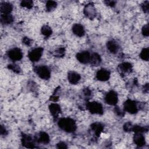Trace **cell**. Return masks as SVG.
Returning a JSON list of instances; mask_svg holds the SVG:
<instances>
[{"instance_id": "obj_7", "label": "cell", "mask_w": 149, "mask_h": 149, "mask_svg": "<svg viewBox=\"0 0 149 149\" xmlns=\"http://www.w3.org/2000/svg\"><path fill=\"white\" fill-rule=\"evenodd\" d=\"M21 141L22 145L27 148H33L35 147L34 140L33 137L29 134L23 133L22 135Z\"/></svg>"}, {"instance_id": "obj_35", "label": "cell", "mask_w": 149, "mask_h": 149, "mask_svg": "<svg viewBox=\"0 0 149 149\" xmlns=\"http://www.w3.org/2000/svg\"><path fill=\"white\" fill-rule=\"evenodd\" d=\"M56 147L58 148H67L68 146L66 143H65L63 142H59V143L57 144Z\"/></svg>"}, {"instance_id": "obj_31", "label": "cell", "mask_w": 149, "mask_h": 149, "mask_svg": "<svg viewBox=\"0 0 149 149\" xmlns=\"http://www.w3.org/2000/svg\"><path fill=\"white\" fill-rule=\"evenodd\" d=\"M141 8L144 12L148 13L149 10V2L148 1H144L141 4Z\"/></svg>"}, {"instance_id": "obj_4", "label": "cell", "mask_w": 149, "mask_h": 149, "mask_svg": "<svg viewBox=\"0 0 149 149\" xmlns=\"http://www.w3.org/2000/svg\"><path fill=\"white\" fill-rule=\"evenodd\" d=\"M43 52V48L41 47L36 48L32 49L31 51L29 52L28 54V57L29 59L33 62H37L41 58Z\"/></svg>"}, {"instance_id": "obj_26", "label": "cell", "mask_w": 149, "mask_h": 149, "mask_svg": "<svg viewBox=\"0 0 149 149\" xmlns=\"http://www.w3.org/2000/svg\"><path fill=\"white\" fill-rule=\"evenodd\" d=\"M147 130H148V128H146L145 127H143L139 125H134L132 129V131H133L135 133H143V132Z\"/></svg>"}, {"instance_id": "obj_11", "label": "cell", "mask_w": 149, "mask_h": 149, "mask_svg": "<svg viewBox=\"0 0 149 149\" xmlns=\"http://www.w3.org/2000/svg\"><path fill=\"white\" fill-rule=\"evenodd\" d=\"M96 77L100 81H107L110 77V72L107 69H101L97 72Z\"/></svg>"}, {"instance_id": "obj_9", "label": "cell", "mask_w": 149, "mask_h": 149, "mask_svg": "<svg viewBox=\"0 0 149 149\" xmlns=\"http://www.w3.org/2000/svg\"><path fill=\"white\" fill-rule=\"evenodd\" d=\"M76 58L80 63L86 64L90 63L91 54L88 51H82L77 54Z\"/></svg>"}, {"instance_id": "obj_10", "label": "cell", "mask_w": 149, "mask_h": 149, "mask_svg": "<svg viewBox=\"0 0 149 149\" xmlns=\"http://www.w3.org/2000/svg\"><path fill=\"white\" fill-rule=\"evenodd\" d=\"M84 15L90 19H93L96 16V10L94 5L91 3L87 4L84 9Z\"/></svg>"}, {"instance_id": "obj_8", "label": "cell", "mask_w": 149, "mask_h": 149, "mask_svg": "<svg viewBox=\"0 0 149 149\" xmlns=\"http://www.w3.org/2000/svg\"><path fill=\"white\" fill-rule=\"evenodd\" d=\"M106 103L111 105H115L118 102V95L114 91H109L105 97Z\"/></svg>"}, {"instance_id": "obj_18", "label": "cell", "mask_w": 149, "mask_h": 149, "mask_svg": "<svg viewBox=\"0 0 149 149\" xmlns=\"http://www.w3.org/2000/svg\"><path fill=\"white\" fill-rule=\"evenodd\" d=\"M68 78L69 81L70 83L73 84H76L79 81L80 79V76L79 74L75 72H70L68 73Z\"/></svg>"}, {"instance_id": "obj_3", "label": "cell", "mask_w": 149, "mask_h": 149, "mask_svg": "<svg viewBox=\"0 0 149 149\" xmlns=\"http://www.w3.org/2000/svg\"><path fill=\"white\" fill-rule=\"evenodd\" d=\"M34 72L42 79L48 80L51 76L49 69L45 66L41 65L34 68Z\"/></svg>"}, {"instance_id": "obj_38", "label": "cell", "mask_w": 149, "mask_h": 149, "mask_svg": "<svg viewBox=\"0 0 149 149\" xmlns=\"http://www.w3.org/2000/svg\"><path fill=\"white\" fill-rule=\"evenodd\" d=\"M1 134L2 136H5L6 134H7V130H6V129L2 125L1 127Z\"/></svg>"}, {"instance_id": "obj_5", "label": "cell", "mask_w": 149, "mask_h": 149, "mask_svg": "<svg viewBox=\"0 0 149 149\" xmlns=\"http://www.w3.org/2000/svg\"><path fill=\"white\" fill-rule=\"evenodd\" d=\"M8 56L12 61H17L22 58L23 53L20 49L18 48H14L8 51Z\"/></svg>"}, {"instance_id": "obj_39", "label": "cell", "mask_w": 149, "mask_h": 149, "mask_svg": "<svg viewBox=\"0 0 149 149\" xmlns=\"http://www.w3.org/2000/svg\"><path fill=\"white\" fill-rule=\"evenodd\" d=\"M144 92H146V93L148 92V83H147V84L144 86Z\"/></svg>"}, {"instance_id": "obj_2", "label": "cell", "mask_w": 149, "mask_h": 149, "mask_svg": "<svg viewBox=\"0 0 149 149\" xmlns=\"http://www.w3.org/2000/svg\"><path fill=\"white\" fill-rule=\"evenodd\" d=\"M86 107L88 110L93 114L102 115L103 113V107L102 105L97 102H88L86 104Z\"/></svg>"}, {"instance_id": "obj_36", "label": "cell", "mask_w": 149, "mask_h": 149, "mask_svg": "<svg viewBox=\"0 0 149 149\" xmlns=\"http://www.w3.org/2000/svg\"><path fill=\"white\" fill-rule=\"evenodd\" d=\"M104 3L108 6H114L115 3H116V1H104Z\"/></svg>"}, {"instance_id": "obj_23", "label": "cell", "mask_w": 149, "mask_h": 149, "mask_svg": "<svg viewBox=\"0 0 149 149\" xmlns=\"http://www.w3.org/2000/svg\"><path fill=\"white\" fill-rule=\"evenodd\" d=\"M41 32L42 35H44L45 37H49L52 34V29L50 27H49L47 25H44L41 27Z\"/></svg>"}, {"instance_id": "obj_6", "label": "cell", "mask_w": 149, "mask_h": 149, "mask_svg": "<svg viewBox=\"0 0 149 149\" xmlns=\"http://www.w3.org/2000/svg\"><path fill=\"white\" fill-rule=\"evenodd\" d=\"M123 107L125 111L132 114L136 113L138 111L136 103L131 100H126L123 104Z\"/></svg>"}, {"instance_id": "obj_17", "label": "cell", "mask_w": 149, "mask_h": 149, "mask_svg": "<svg viewBox=\"0 0 149 149\" xmlns=\"http://www.w3.org/2000/svg\"><path fill=\"white\" fill-rule=\"evenodd\" d=\"M12 9V5L9 2H3L1 4L0 10L1 14H10Z\"/></svg>"}, {"instance_id": "obj_13", "label": "cell", "mask_w": 149, "mask_h": 149, "mask_svg": "<svg viewBox=\"0 0 149 149\" xmlns=\"http://www.w3.org/2000/svg\"><path fill=\"white\" fill-rule=\"evenodd\" d=\"M133 140L134 143L139 147H143L145 143V138L142 133H136L133 137Z\"/></svg>"}, {"instance_id": "obj_27", "label": "cell", "mask_w": 149, "mask_h": 149, "mask_svg": "<svg viewBox=\"0 0 149 149\" xmlns=\"http://www.w3.org/2000/svg\"><path fill=\"white\" fill-rule=\"evenodd\" d=\"M20 5L28 9H31L33 6V2L30 0H24L20 3Z\"/></svg>"}, {"instance_id": "obj_37", "label": "cell", "mask_w": 149, "mask_h": 149, "mask_svg": "<svg viewBox=\"0 0 149 149\" xmlns=\"http://www.w3.org/2000/svg\"><path fill=\"white\" fill-rule=\"evenodd\" d=\"M83 94L86 97H90L91 95V91L88 88H84L83 90Z\"/></svg>"}, {"instance_id": "obj_32", "label": "cell", "mask_w": 149, "mask_h": 149, "mask_svg": "<svg viewBox=\"0 0 149 149\" xmlns=\"http://www.w3.org/2000/svg\"><path fill=\"white\" fill-rule=\"evenodd\" d=\"M141 32H142V34L144 36H146V37L148 36V35H149V27H148V24H146L143 27Z\"/></svg>"}, {"instance_id": "obj_22", "label": "cell", "mask_w": 149, "mask_h": 149, "mask_svg": "<svg viewBox=\"0 0 149 149\" xmlns=\"http://www.w3.org/2000/svg\"><path fill=\"white\" fill-rule=\"evenodd\" d=\"M101 62V58L99 54L97 53H93L91 55V58L90 63L94 66H97L100 65Z\"/></svg>"}, {"instance_id": "obj_19", "label": "cell", "mask_w": 149, "mask_h": 149, "mask_svg": "<svg viewBox=\"0 0 149 149\" xmlns=\"http://www.w3.org/2000/svg\"><path fill=\"white\" fill-rule=\"evenodd\" d=\"M107 48L108 50L112 54H116L119 50V45L115 41L112 40L107 42Z\"/></svg>"}, {"instance_id": "obj_34", "label": "cell", "mask_w": 149, "mask_h": 149, "mask_svg": "<svg viewBox=\"0 0 149 149\" xmlns=\"http://www.w3.org/2000/svg\"><path fill=\"white\" fill-rule=\"evenodd\" d=\"M23 43L26 45H30L31 43V40L27 37H25L23 38Z\"/></svg>"}, {"instance_id": "obj_30", "label": "cell", "mask_w": 149, "mask_h": 149, "mask_svg": "<svg viewBox=\"0 0 149 149\" xmlns=\"http://www.w3.org/2000/svg\"><path fill=\"white\" fill-rule=\"evenodd\" d=\"M133 126V125H132V123H130V122H126L123 125V129L126 132L132 131Z\"/></svg>"}, {"instance_id": "obj_28", "label": "cell", "mask_w": 149, "mask_h": 149, "mask_svg": "<svg viewBox=\"0 0 149 149\" xmlns=\"http://www.w3.org/2000/svg\"><path fill=\"white\" fill-rule=\"evenodd\" d=\"M8 69L12 70L13 72H14L15 73H19L21 71L20 67L17 65L15 64V63L8 65Z\"/></svg>"}, {"instance_id": "obj_14", "label": "cell", "mask_w": 149, "mask_h": 149, "mask_svg": "<svg viewBox=\"0 0 149 149\" xmlns=\"http://www.w3.org/2000/svg\"><path fill=\"white\" fill-rule=\"evenodd\" d=\"M73 33L78 37H82L85 34V30L83 26L80 24H75L72 27Z\"/></svg>"}, {"instance_id": "obj_21", "label": "cell", "mask_w": 149, "mask_h": 149, "mask_svg": "<svg viewBox=\"0 0 149 149\" xmlns=\"http://www.w3.org/2000/svg\"><path fill=\"white\" fill-rule=\"evenodd\" d=\"M118 69L121 73H127L132 70V65L130 63L123 62L119 65Z\"/></svg>"}, {"instance_id": "obj_33", "label": "cell", "mask_w": 149, "mask_h": 149, "mask_svg": "<svg viewBox=\"0 0 149 149\" xmlns=\"http://www.w3.org/2000/svg\"><path fill=\"white\" fill-rule=\"evenodd\" d=\"M114 111H115V113H116V115H118V116H123L124 115V113L122 111V110L119 107H115Z\"/></svg>"}, {"instance_id": "obj_1", "label": "cell", "mask_w": 149, "mask_h": 149, "mask_svg": "<svg viewBox=\"0 0 149 149\" xmlns=\"http://www.w3.org/2000/svg\"><path fill=\"white\" fill-rule=\"evenodd\" d=\"M58 125L62 130L66 132L72 133L76 129V125L74 120L69 118H64L59 119Z\"/></svg>"}, {"instance_id": "obj_29", "label": "cell", "mask_w": 149, "mask_h": 149, "mask_svg": "<svg viewBox=\"0 0 149 149\" xmlns=\"http://www.w3.org/2000/svg\"><path fill=\"white\" fill-rule=\"evenodd\" d=\"M65 49L63 47H61L54 51V55L56 57H61L65 55Z\"/></svg>"}, {"instance_id": "obj_25", "label": "cell", "mask_w": 149, "mask_h": 149, "mask_svg": "<svg viewBox=\"0 0 149 149\" xmlns=\"http://www.w3.org/2000/svg\"><path fill=\"white\" fill-rule=\"evenodd\" d=\"M57 6V3L54 1H48L46 3V9L47 11L53 10L56 8Z\"/></svg>"}, {"instance_id": "obj_16", "label": "cell", "mask_w": 149, "mask_h": 149, "mask_svg": "<svg viewBox=\"0 0 149 149\" xmlns=\"http://www.w3.org/2000/svg\"><path fill=\"white\" fill-rule=\"evenodd\" d=\"M91 129L94 132L95 134L98 137L103 131L104 126L101 123L95 122L91 125Z\"/></svg>"}, {"instance_id": "obj_12", "label": "cell", "mask_w": 149, "mask_h": 149, "mask_svg": "<svg viewBox=\"0 0 149 149\" xmlns=\"http://www.w3.org/2000/svg\"><path fill=\"white\" fill-rule=\"evenodd\" d=\"M36 140L40 143L48 144L49 142V136L47 133L41 132L38 134L36 137Z\"/></svg>"}, {"instance_id": "obj_15", "label": "cell", "mask_w": 149, "mask_h": 149, "mask_svg": "<svg viewBox=\"0 0 149 149\" xmlns=\"http://www.w3.org/2000/svg\"><path fill=\"white\" fill-rule=\"evenodd\" d=\"M49 109L51 115L55 118H57L59 114L61 112L60 106L56 103H52L50 104L49 106Z\"/></svg>"}, {"instance_id": "obj_24", "label": "cell", "mask_w": 149, "mask_h": 149, "mask_svg": "<svg viewBox=\"0 0 149 149\" xmlns=\"http://www.w3.org/2000/svg\"><path fill=\"white\" fill-rule=\"evenodd\" d=\"M140 57L144 61H147L149 59V50L148 48H143L140 54Z\"/></svg>"}, {"instance_id": "obj_20", "label": "cell", "mask_w": 149, "mask_h": 149, "mask_svg": "<svg viewBox=\"0 0 149 149\" xmlns=\"http://www.w3.org/2000/svg\"><path fill=\"white\" fill-rule=\"evenodd\" d=\"M0 20L2 24L6 25L13 22V17L10 14H1Z\"/></svg>"}]
</instances>
